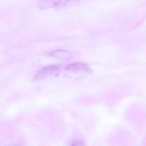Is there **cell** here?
Masks as SVG:
<instances>
[{"mask_svg": "<svg viewBox=\"0 0 146 146\" xmlns=\"http://www.w3.org/2000/svg\"><path fill=\"white\" fill-rule=\"evenodd\" d=\"M59 71L60 68L58 66L55 65L47 66L39 71L34 76V79L37 80H43L46 77L57 74Z\"/></svg>", "mask_w": 146, "mask_h": 146, "instance_id": "obj_2", "label": "cell"}, {"mask_svg": "<svg viewBox=\"0 0 146 146\" xmlns=\"http://www.w3.org/2000/svg\"><path fill=\"white\" fill-rule=\"evenodd\" d=\"M71 146H84V145L81 141H77L73 143Z\"/></svg>", "mask_w": 146, "mask_h": 146, "instance_id": "obj_4", "label": "cell"}, {"mask_svg": "<svg viewBox=\"0 0 146 146\" xmlns=\"http://www.w3.org/2000/svg\"><path fill=\"white\" fill-rule=\"evenodd\" d=\"M67 71L73 73L91 72V70L88 66L81 62H76L70 64L66 68Z\"/></svg>", "mask_w": 146, "mask_h": 146, "instance_id": "obj_3", "label": "cell"}, {"mask_svg": "<svg viewBox=\"0 0 146 146\" xmlns=\"http://www.w3.org/2000/svg\"><path fill=\"white\" fill-rule=\"evenodd\" d=\"M78 2L79 0H40L38 5L42 9L59 8L75 5Z\"/></svg>", "mask_w": 146, "mask_h": 146, "instance_id": "obj_1", "label": "cell"}, {"mask_svg": "<svg viewBox=\"0 0 146 146\" xmlns=\"http://www.w3.org/2000/svg\"></svg>", "mask_w": 146, "mask_h": 146, "instance_id": "obj_5", "label": "cell"}]
</instances>
